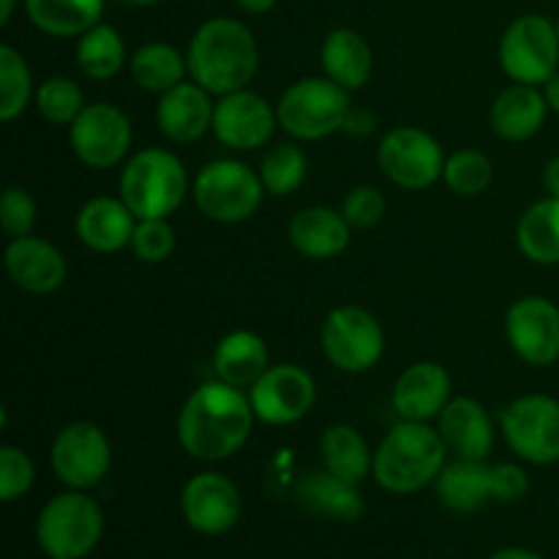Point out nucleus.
<instances>
[{
  "label": "nucleus",
  "instance_id": "f257e3e1",
  "mask_svg": "<svg viewBox=\"0 0 559 559\" xmlns=\"http://www.w3.org/2000/svg\"><path fill=\"white\" fill-rule=\"evenodd\" d=\"M257 415L249 393L222 380L202 382L178 413L175 435L180 448L200 462H224L249 442Z\"/></svg>",
  "mask_w": 559,
  "mask_h": 559
},
{
  "label": "nucleus",
  "instance_id": "f03ea898",
  "mask_svg": "<svg viewBox=\"0 0 559 559\" xmlns=\"http://www.w3.org/2000/svg\"><path fill=\"white\" fill-rule=\"evenodd\" d=\"M189 80L213 96L243 91L260 71V44L249 25L235 16H211L186 47Z\"/></svg>",
  "mask_w": 559,
  "mask_h": 559
},
{
  "label": "nucleus",
  "instance_id": "7ed1b4c3",
  "mask_svg": "<svg viewBox=\"0 0 559 559\" xmlns=\"http://www.w3.org/2000/svg\"><path fill=\"white\" fill-rule=\"evenodd\" d=\"M445 464L448 448L435 426L399 420L377 445L371 475L388 495L407 497L435 484Z\"/></svg>",
  "mask_w": 559,
  "mask_h": 559
},
{
  "label": "nucleus",
  "instance_id": "20e7f679",
  "mask_svg": "<svg viewBox=\"0 0 559 559\" xmlns=\"http://www.w3.org/2000/svg\"><path fill=\"white\" fill-rule=\"evenodd\" d=\"M189 173L167 147H142L120 169V200L136 218H169L189 194Z\"/></svg>",
  "mask_w": 559,
  "mask_h": 559
},
{
  "label": "nucleus",
  "instance_id": "39448f33",
  "mask_svg": "<svg viewBox=\"0 0 559 559\" xmlns=\"http://www.w3.org/2000/svg\"><path fill=\"white\" fill-rule=\"evenodd\" d=\"M104 535V511L87 491L55 495L36 519L38 549L52 559H85Z\"/></svg>",
  "mask_w": 559,
  "mask_h": 559
},
{
  "label": "nucleus",
  "instance_id": "423d86ee",
  "mask_svg": "<svg viewBox=\"0 0 559 559\" xmlns=\"http://www.w3.org/2000/svg\"><path fill=\"white\" fill-rule=\"evenodd\" d=\"M349 112V91L328 76H304L276 102L278 129L298 142H317L344 131Z\"/></svg>",
  "mask_w": 559,
  "mask_h": 559
},
{
  "label": "nucleus",
  "instance_id": "0eeeda50",
  "mask_svg": "<svg viewBox=\"0 0 559 559\" xmlns=\"http://www.w3.org/2000/svg\"><path fill=\"white\" fill-rule=\"evenodd\" d=\"M194 205L207 222L243 224L265 200V186L257 169L238 158H216L197 173L191 183Z\"/></svg>",
  "mask_w": 559,
  "mask_h": 559
},
{
  "label": "nucleus",
  "instance_id": "6e6552de",
  "mask_svg": "<svg viewBox=\"0 0 559 559\" xmlns=\"http://www.w3.org/2000/svg\"><path fill=\"white\" fill-rule=\"evenodd\" d=\"M500 69L519 85L544 87L559 71L557 25L544 14H522L502 31Z\"/></svg>",
  "mask_w": 559,
  "mask_h": 559
},
{
  "label": "nucleus",
  "instance_id": "1a4fd4ad",
  "mask_svg": "<svg viewBox=\"0 0 559 559\" xmlns=\"http://www.w3.org/2000/svg\"><path fill=\"white\" fill-rule=\"evenodd\" d=\"M502 440L522 462L549 467L559 462V399L524 393L500 413Z\"/></svg>",
  "mask_w": 559,
  "mask_h": 559
},
{
  "label": "nucleus",
  "instance_id": "9d476101",
  "mask_svg": "<svg viewBox=\"0 0 559 559\" xmlns=\"http://www.w3.org/2000/svg\"><path fill=\"white\" fill-rule=\"evenodd\" d=\"M320 347L328 364L344 374H364L382 360L385 331L371 311L360 306H336L320 328Z\"/></svg>",
  "mask_w": 559,
  "mask_h": 559
},
{
  "label": "nucleus",
  "instance_id": "9b49d317",
  "mask_svg": "<svg viewBox=\"0 0 559 559\" xmlns=\"http://www.w3.org/2000/svg\"><path fill=\"white\" fill-rule=\"evenodd\" d=\"M445 151L440 140L418 126H393L377 145V164L393 186L407 191H426L442 180Z\"/></svg>",
  "mask_w": 559,
  "mask_h": 559
},
{
  "label": "nucleus",
  "instance_id": "f8f14e48",
  "mask_svg": "<svg viewBox=\"0 0 559 559\" xmlns=\"http://www.w3.org/2000/svg\"><path fill=\"white\" fill-rule=\"evenodd\" d=\"M52 473L66 489L87 491L107 478L112 467V445L102 426L74 420L55 435L49 448Z\"/></svg>",
  "mask_w": 559,
  "mask_h": 559
},
{
  "label": "nucleus",
  "instance_id": "ddd939ff",
  "mask_svg": "<svg viewBox=\"0 0 559 559\" xmlns=\"http://www.w3.org/2000/svg\"><path fill=\"white\" fill-rule=\"evenodd\" d=\"M131 118L109 102H93L69 126V145L76 162L91 169H112L131 156Z\"/></svg>",
  "mask_w": 559,
  "mask_h": 559
},
{
  "label": "nucleus",
  "instance_id": "4468645a",
  "mask_svg": "<svg viewBox=\"0 0 559 559\" xmlns=\"http://www.w3.org/2000/svg\"><path fill=\"white\" fill-rule=\"evenodd\" d=\"M249 402L262 424L293 426L314 409L317 382L298 364L267 366L265 374L249 388Z\"/></svg>",
  "mask_w": 559,
  "mask_h": 559
},
{
  "label": "nucleus",
  "instance_id": "2eb2a0df",
  "mask_svg": "<svg viewBox=\"0 0 559 559\" xmlns=\"http://www.w3.org/2000/svg\"><path fill=\"white\" fill-rule=\"evenodd\" d=\"M506 338L513 353L530 366L559 360V306L544 295H524L513 300L506 314Z\"/></svg>",
  "mask_w": 559,
  "mask_h": 559
},
{
  "label": "nucleus",
  "instance_id": "dca6fc26",
  "mask_svg": "<svg viewBox=\"0 0 559 559\" xmlns=\"http://www.w3.org/2000/svg\"><path fill=\"white\" fill-rule=\"evenodd\" d=\"M276 129V107L265 96H260V93L243 87V91L218 96L211 131L229 151L251 153L257 147H265L273 140V131Z\"/></svg>",
  "mask_w": 559,
  "mask_h": 559
},
{
  "label": "nucleus",
  "instance_id": "f3484780",
  "mask_svg": "<svg viewBox=\"0 0 559 559\" xmlns=\"http://www.w3.org/2000/svg\"><path fill=\"white\" fill-rule=\"evenodd\" d=\"M180 511L186 524L200 535H227L243 513L240 489L222 473H197L180 491Z\"/></svg>",
  "mask_w": 559,
  "mask_h": 559
},
{
  "label": "nucleus",
  "instance_id": "a211bd4d",
  "mask_svg": "<svg viewBox=\"0 0 559 559\" xmlns=\"http://www.w3.org/2000/svg\"><path fill=\"white\" fill-rule=\"evenodd\" d=\"M3 265L14 287L31 295L58 293L69 276V262L63 251L38 235L11 238L3 251Z\"/></svg>",
  "mask_w": 559,
  "mask_h": 559
},
{
  "label": "nucleus",
  "instance_id": "6ab92c4d",
  "mask_svg": "<svg viewBox=\"0 0 559 559\" xmlns=\"http://www.w3.org/2000/svg\"><path fill=\"white\" fill-rule=\"evenodd\" d=\"M451 388L453 382L445 366L435 364V360H418L399 374L391 393L393 409H396L399 420L429 424V420L440 418V413L453 399Z\"/></svg>",
  "mask_w": 559,
  "mask_h": 559
},
{
  "label": "nucleus",
  "instance_id": "aec40b11",
  "mask_svg": "<svg viewBox=\"0 0 559 559\" xmlns=\"http://www.w3.org/2000/svg\"><path fill=\"white\" fill-rule=\"evenodd\" d=\"M437 431L448 453L469 462H486L495 451L497 426L484 404L473 396H453L437 418Z\"/></svg>",
  "mask_w": 559,
  "mask_h": 559
},
{
  "label": "nucleus",
  "instance_id": "412c9836",
  "mask_svg": "<svg viewBox=\"0 0 559 559\" xmlns=\"http://www.w3.org/2000/svg\"><path fill=\"white\" fill-rule=\"evenodd\" d=\"M213 93L191 82H180L173 91L162 93L156 104V126L175 145H191L213 129L216 102Z\"/></svg>",
  "mask_w": 559,
  "mask_h": 559
},
{
  "label": "nucleus",
  "instance_id": "4be33fe9",
  "mask_svg": "<svg viewBox=\"0 0 559 559\" xmlns=\"http://www.w3.org/2000/svg\"><path fill=\"white\" fill-rule=\"evenodd\" d=\"M136 222L140 218L120 197H93L76 213L74 233L85 249L96 254H118L131 246Z\"/></svg>",
  "mask_w": 559,
  "mask_h": 559
},
{
  "label": "nucleus",
  "instance_id": "5701e85b",
  "mask_svg": "<svg viewBox=\"0 0 559 559\" xmlns=\"http://www.w3.org/2000/svg\"><path fill=\"white\" fill-rule=\"evenodd\" d=\"M349 238H353V227L344 213L328 205L300 207L289 218V243L306 260H333L347 251Z\"/></svg>",
  "mask_w": 559,
  "mask_h": 559
},
{
  "label": "nucleus",
  "instance_id": "b1692460",
  "mask_svg": "<svg viewBox=\"0 0 559 559\" xmlns=\"http://www.w3.org/2000/svg\"><path fill=\"white\" fill-rule=\"evenodd\" d=\"M293 497L304 511L320 519H331V522H358L366 508L358 484H349L325 467L304 475L295 484Z\"/></svg>",
  "mask_w": 559,
  "mask_h": 559
},
{
  "label": "nucleus",
  "instance_id": "393cba45",
  "mask_svg": "<svg viewBox=\"0 0 559 559\" xmlns=\"http://www.w3.org/2000/svg\"><path fill=\"white\" fill-rule=\"evenodd\" d=\"M320 66L328 80L342 85L344 91H360L374 71V49L364 33L353 27H333L320 47Z\"/></svg>",
  "mask_w": 559,
  "mask_h": 559
},
{
  "label": "nucleus",
  "instance_id": "a878e982",
  "mask_svg": "<svg viewBox=\"0 0 559 559\" xmlns=\"http://www.w3.org/2000/svg\"><path fill=\"white\" fill-rule=\"evenodd\" d=\"M549 112L540 87L513 82L491 104V129L506 142H527L544 129Z\"/></svg>",
  "mask_w": 559,
  "mask_h": 559
},
{
  "label": "nucleus",
  "instance_id": "bb28decb",
  "mask_svg": "<svg viewBox=\"0 0 559 559\" xmlns=\"http://www.w3.org/2000/svg\"><path fill=\"white\" fill-rule=\"evenodd\" d=\"M267 366H271L267 344L254 331L227 333L216 344V349H213V371H216V380L240 388V391H249L265 374Z\"/></svg>",
  "mask_w": 559,
  "mask_h": 559
},
{
  "label": "nucleus",
  "instance_id": "cd10ccee",
  "mask_svg": "<svg viewBox=\"0 0 559 559\" xmlns=\"http://www.w3.org/2000/svg\"><path fill=\"white\" fill-rule=\"evenodd\" d=\"M36 31L52 38H80L104 22L107 0H22Z\"/></svg>",
  "mask_w": 559,
  "mask_h": 559
},
{
  "label": "nucleus",
  "instance_id": "c85d7f7f",
  "mask_svg": "<svg viewBox=\"0 0 559 559\" xmlns=\"http://www.w3.org/2000/svg\"><path fill=\"white\" fill-rule=\"evenodd\" d=\"M437 497L453 513H475L491 502V467L486 462L456 459L435 480Z\"/></svg>",
  "mask_w": 559,
  "mask_h": 559
},
{
  "label": "nucleus",
  "instance_id": "c756f323",
  "mask_svg": "<svg viewBox=\"0 0 559 559\" xmlns=\"http://www.w3.org/2000/svg\"><path fill=\"white\" fill-rule=\"evenodd\" d=\"M322 467L349 484H360L374 467V453L355 426L333 424L320 437Z\"/></svg>",
  "mask_w": 559,
  "mask_h": 559
},
{
  "label": "nucleus",
  "instance_id": "7c9ffc66",
  "mask_svg": "<svg viewBox=\"0 0 559 559\" xmlns=\"http://www.w3.org/2000/svg\"><path fill=\"white\" fill-rule=\"evenodd\" d=\"M516 246L535 265H559V197L530 205L516 222Z\"/></svg>",
  "mask_w": 559,
  "mask_h": 559
},
{
  "label": "nucleus",
  "instance_id": "2f4dec72",
  "mask_svg": "<svg viewBox=\"0 0 559 559\" xmlns=\"http://www.w3.org/2000/svg\"><path fill=\"white\" fill-rule=\"evenodd\" d=\"M131 80L147 93H162L173 91L175 85L186 82L189 76V60L186 52H180L175 44L169 41H147L131 55L129 60Z\"/></svg>",
  "mask_w": 559,
  "mask_h": 559
},
{
  "label": "nucleus",
  "instance_id": "473e14b6",
  "mask_svg": "<svg viewBox=\"0 0 559 559\" xmlns=\"http://www.w3.org/2000/svg\"><path fill=\"white\" fill-rule=\"evenodd\" d=\"M74 58L82 74L96 82L112 80L129 63L123 36L118 33V27L107 25V22H98L96 27L76 38Z\"/></svg>",
  "mask_w": 559,
  "mask_h": 559
},
{
  "label": "nucleus",
  "instance_id": "72a5a7b5",
  "mask_svg": "<svg viewBox=\"0 0 559 559\" xmlns=\"http://www.w3.org/2000/svg\"><path fill=\"white\" fill-rule=\"evenodd\" d=\"M257 173L271 197L295 194L309 175V156L298 142H276L262 153Z\"/></svg>",
  "mask_w": 559,
  "mask_h": 559
},
{
  "label": "nucleus",
  "instance_id": "f704fd0d",
  "mask_svg": "<svg viewBox=\"0 0 559 559\" xmlns=\"http://www.w3.org/2000/svg\"><path fill=\"white\" fill-rule=\"evenodd\" d=\"M33 96H36V85H33L25 55L11 44H3L0 47V120L11 123L20 118L33 104Z\"/></svg>",
  "mask_w": 559,
  "mask_h": 559
},
{
  "label": "nucleus",
  "instance_id": "c9c22d12",
  "mask_svg": "<svg viewBox=\"0 0 559 559\" xmlns=\"http://www.w3.org/2000/svg\"><path fill=\"white\" fill-rule=\"evenodd\" d=\"M33 107H36V112L41 115L47 123L71 126L76 118H80L82 109L87 107V102L80 82H74L71 76L55 74V76H47V80L36 87Z\"/></svg>",
  "mask_w": 559,
  "mask_h": 559
},
{
  "label": "nucleus",
  "instance_id": "e433bc0d",
  "mask_svg": "<svg viewBox=\"0 0 559 559\" xmlns=\"http://www.w3.org/2000/svg\"><path fill=\"white\" fill-rule=\"evenodd\" d=\"M491 180H495V164L486 153L464 147L448 156L445 173H442V183L453 191L456 197H480L489 191Z\"/></svg>",
  "mask_w": 559,
  "mask_h": 559
},
{
  "label": "nucleus",
  "instance_id": "4c0bfd02",
  "mask_svg": "<svg viewBox=\"0 0 559 559\" xmlns=\"http://www.w3.org/2000/svg\"><path fill=\"white\" fill-rule=\"evenodd\" d=\"M175 246H178V233L169 224V218H140L131 238V251L136 260L147 262V265H158L173 257Z\"/></svg>",
  "mask_w": 559,
  "mask_h": 559
},
{
  "label": "nucleus",
  "instance_id": "58836bf2",
  "mask_svg": "<svg viewBox=\"0 0 559 559\" xmlns=\"http://www.w3.org/2000/svg\"><path fill=\"white\" fill-rule=\"evenodd\" d=\"M36 484V464L27 451L16 445H0V500L14 502Z\"/></svg>",
  "mask_w": 559,
  "mask_h": 559
},
{
  "label": "nucleus",
  "instance_id": "ea45409f",
  "mask_svg": "<svg viewBox=\"0 0 559 559\" xmlns=\"http://www.w3.org/2000/svg\"><path fill=\"white\" fill-rule=\"evenodd\" d=\"M36 222L38 207L31 191L22 189V186H9L0 197V227L9 235V240L33 235Z\"/></svg>",
  "mask_w": 559,
  "mask_h": 559
},
{
  "label": "nucleus",
  "instance_id": "a19ab883",
  "mask_svg": "<svg viewBox=\"0 0 559 559\" xmlns=\"http://www.w3.org/2000/svg\"><path fill=\"white\" fill-rule=\"evenodd\" d=\"M388 200L377 186H355L342 202V213L353 229H371L382 222Z\"/></svg>",
  "mask_w": 559,
  "mask_h": 559
},
{
  "label": "nucleus",
  "instance_id": "79ce46f5",
  "mask_svg": "<svg viewBox=\"0 0 559 559\" xmlns=\"http://www.w3.org/2000/svg\"><path fill=\"white\" fill-rule=\"evenodd\" d=\"M527 491L530 478L524 467H519V464H495L491 467V502L511 506V502L524 500Z\"/></svg>",
  "mask_w": 559,
  "mask_h": 559
},
{
  "label": "nucleus",
  "instance_id": "37998d69",
  "mask_svg": "<svg viewBox=\"0 0 559 559\" xmlns=\"http://www.w3.org/2000/svg\"><path fill=\"white\" fill-rule=\"evenodd\" d=\"M233 3L238 5L240 11H246V14L262 16V14H271V11L278 5V0H233Z\"/></svg>",
  "mask_w": 559,
  "mask_h": 559
},
{
  "label": "nucleus",
  "instance_id": "c03bdc74",
  "mask_svg": "<svg viewBox=\"0 0 559 559\" xmlns=\"http://www.w3.org/2000/svg\"><path fill=\"white\" fill-rule=\"evenodd\" d=\"M544 186L549 197H559V156L551 158L544 169Z\"/></svg>",
  "mask_w": 559,
  "mask_h": 559
},
{
  "label": "nucleus",
  "instance_id": "a18cd8bd",
  "mask_svg": "<svg viewBox=\"0 0 559 559\" xmlns=\"http://www.w3.org/2000/svg\"><path fill=\"white\" fill-rule=\"evenodd\" d=\"M540 91H544L546 104H549L551 112L559 115V71L555 76H549V80H546V85L540 87Z\"/></svg>",
  "mask_w": 559,
  "mask_h": 559
},
{
  "label": "nucleus",
  "instance_id": "49530a36",
  "mask_svg": "<svg viewBox=\"0 0 559 559\" xmlns=\"http://www.w3.org/2000/svg\"><path fill=\"white\" fill-rule=\"evenodd\" d=\"M489 559H544V557L535 555V551L530 549H522V546H508V549L495 551Z\"/></svg>",
  "mask_w": 559,
  "mask_h": 559
},
{
  "label": "nucleus",
  "instance_id": "de8ad7c7",
  "mask_svg": "<svg viewBox=\"0 0 559 559\" xmlns=\"http://www.w3.org/2000/svg\"><path fill=\"white\" fill-rule=\"evenodd\" d=\"M16 5H20V0H0V25H9L11 16H14Z\"/></svg>",
  "mask_w": 559,
  "mask_h": 559
},
{
  "label": "nucleus",
  "instance_id": "09e8293b",
  "mask_svg": "<svg viewBox=\"0 0 559 559\" xmlns=\"http://www.w3.org/2000/svg\"><path fill=\"white\" fill-rule=\"evenodd\" d=\"M118 5H129V9H147V5H156L162 0H112Z\"/></svg>",
  "mask_w": 559,
  "mask_h": 559
},
{
  "label": "nucleus",
  "instance_id": "8fccbe9b",
  "mask_svg": "<svg viewBox=\"0 0 559 559\" xmlns=\"http://www.w3.org/2000/svg\"><path fill=\"white\" fill-rule=\"evenodd\" d=\"M555 25H557V36H559V16L555 20Z\"/></svg>",
  "mask_w": 559,
  "mask_h": 559
},
{
  "label": "nucleus",
  "instance_id": "3c124183",
  "mask_svg": "<svg viewBox=\"0 0 559 559\" xmlns=\"http://www.w3.org/2000/svg\"><path fill=\"white\" fill-rule=\"evenodd\" d=\"M49 559H52V557H49Z\"/></svg>",
  "mask_w": 559,
  "mask_h": 559
}]
</instances>
